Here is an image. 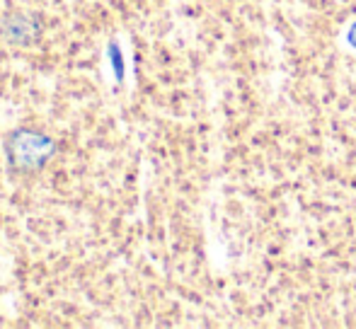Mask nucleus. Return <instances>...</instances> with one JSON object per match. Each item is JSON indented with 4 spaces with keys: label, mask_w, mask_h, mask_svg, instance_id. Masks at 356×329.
<instances>
[{
    "label": "nucleus",
    "mask_w": 356,
    "mask_h": 329,
    "mask_svg": "<svg viewBox=\"0 0 356 329\" xmlns=\"http://www.w3.org/2000/svg\"><path fill=\"white\" fill-rule=\"evenodd\" d=\"M15 143H10V151H13V160L19 167H34V164H42L49 158V153L54 151V143L49 138L39 136V133L19 131L13 136Z\"/></svg>",
    "instance_id": "nucleus-1"
},
{
    "label": "nucleus",
    "mask_w": 356,
    "mask_h": 329,
    "mask_svg": "<svg viewBox=\"0 0 356 329\" xmlns=\"http://www.w3.org/2000/svg\"><path fill=\"white\" fill-rule=\"evenodd\" d=\"M349 44L356 49V22L352 24V29H349Z\"/></svg>",
    "instance_id": "nucleus-2"
}]
</instances>
